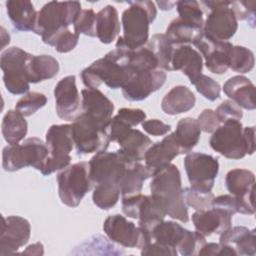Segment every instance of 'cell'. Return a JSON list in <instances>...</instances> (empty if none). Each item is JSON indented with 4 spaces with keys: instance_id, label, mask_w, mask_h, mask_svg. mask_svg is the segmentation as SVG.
Masks as SVG:
<instances>
[{
    "instance_id": "cell-1",
    "label": "cell",
    "mask_w": 256,
    "mask_h": 256,
    "mask_svg": "<svg viewBox=\"0 0 256 256\" xmlns=\"http://www.w3.org/2000/svg\"><path fill=\"white\" fill-rule=\"evenodd\" d=\"M136 70L128 64L125 44L120 36L114 50L82 70L81 79L89 89H98L102 83L111 89H122L133 79Z\"/></svg>"
},
{
    "instance_id": "cell-2",
    "label": "cell",
    "mask_w": 256,
    "mask_h": 256,
    "mask_svg": "<svg viewBox=\"0 0 256 256\" xmlns=\"http://www.w3.org/2000/svg\"><path fill=\"white\" fill-rule=\"evenodd\" d=\"M150 192L166 215L183 223L189 221L188 208L183 199L181 174L176 165L170 163L152 175Z\"/></svg>"
},
{
    "instance_id": "cell-3",
    "label": "cell",
    "mask_w": 256,
    "mask_h": 256,
    "mask_svg": "<svg viewBox=\"0 0 256 256\" xmlns=\"http://www.w3.org/2000/svg\"><path fill=\"white\" fill-rule=\"evenodd\" d=\"M81 10L78 1H50L37 12L33 32L40 35L45 44L51 46L59 33L74 24Z\"/></svg>"
},
{
    "instance_id": "cell-4",
    "label": "cell",
    "mask_w": 256,
    "mask_h": 256,
    "mask_svg": "<svg viewBox=\"0 0 256 256\" xmlns=\"http://www.w3.org/2000/svg\"><path fill=\"white\" fill-rule=\"evenodd\" d=\"M157 16V8L154 2L133 1L122 13L121 22L125 45L131 49L145 46L149 41V27Z\"/></svg>"
},
{
    "instance_id": "cell-5",
    "label": "cell",
    "mask_w": 256,
    "mask_h": 256,
    "mask_svg": "<svg viewBox=\"0 0 256 256\" xmlns=\"http://www.w3.org/2000/svg\"><path fill=\"white\" fill-rule=\"evenodd\" d=\"M47 156L48 148L46 143L40 138L30 137L21 144L4 147L2 151V167L7 172H15L28 166L41 171Z\"/></svg>"
},
{
    "instance_id": "cell-6",
    "label": "cell",
    "mask_w": 256,
    "mask_h": 256,
    "mask_svg": "<svg viewBox=\"0 0 256 256\" xmlns=\"http://www.w3.org/2000/svg\"><path fill=\"white\" fill-rule=\"evenodd\" d=\"M72 126V137L78 155L106 151L109 146V126L102 125L86 113L79 114Z\"/></svg>"
},
{
    "instance_id": "cell-7",
    "label": "cell",
    "mask_w": 256,
    "mask_h": 256,
    "mask_svg": "<svg viewBox=\"0 0 256 256\" xmlns=\"http://www.w3.org/2000/svg\"><path fill=\"white\" fill-rule=\"evenodd\" d=\"M57 184L61 202L71 208L77 207L93 185L88 162L80 161L62 169L57 175Z\"/></svg>"
},
{
    "instance_id": "cell-8",
    "label": "cell",
    "mask_w": 256,
    "mask_h": 256,
    "mask_svg": "<svg viewBox=\"0 0 256 256\" xmlns=\"http://www.w3.org/2000/svg\"><path fill=\"white\" fill-rule=\"evenodd\" d=\"M45 143L48 148V156L40 171L42 175H50L70 165V152L74 146L71 124L50 126L46 132Z\"/></svg>"
},
{
    "instance_id": "cell-9",
    "label": "cell",
    "mask_w": 256,
    "mask_h": 256,
    "mask_svg": "<svg viewBox=\"0 0 256 256\" xmlns=\"http://www.w3.org/2000/svg\"><path fill=\"white\" fill-rule=\"evenodd\" d=\"M30 53L13 46L4 50L0 57L3 82L8 92L14 95L26 94L30 88L27 77L26 63Z\"/></svg>"
},
{
    "instance_id": "cell-10",
    "label": "cell",
    "mask_w": 256,
    "mask_h": 256,
    "mask_svg": "<svg viewBox=\"0 0 256 256\" xmlns=\"http://www.w3.org/2000/svg\"><path fill=\"white\" fill-rule=\"evenodd\" d=\"M210 13L203 24V34L220 41L231 39L237 29L238 20L231 7V1H202Z\"/></svg>"
},
{
    "instance_id": "cell-11",
    "label": "cell",
    "mask_w": 256,
    "mask_h": 256,
    "mask_svg": "<svg viewBox=\"0 0 256 256\" xmlns=\"http://www.w3.org/2000/svg\"><path fill=\"white\" fill-rule=\"evenodd\" d=\"M211 148L220 155L233 160L243 158L247 154V146L240 120H227L212 133Z\"/></svg>"
},
{
    "instance_id": "cell-12",
    "label": "cell",
    "mask_w": 256,
    "mask_h": 256,
    "mask_svg": "<svg viewBox=\"0 0 256 256\" xmlns=\"http://www.w3.org/2000/svg\"><path fill=\"white\" fill-rule=\"evenodd\" d=\"M103 230L109 240L123 247L141 249L151 242L148 231L136 226L120 214L108 216L103 223Z\"/></svg>"
},
{
    "instance_id": "cell-13",
    "label": "cell",
    "mask_w": 256,
    "mask_h": 256,
    "mask_svg": "<svg viewBox=\"0 0 256 256\" xmlns=\"http://www.w3.org/2000/svg\"><path fill=\"white\" fill-rule=\"evenodd\" d=\"M184 168L190 187L212 191L219 172L218 159L201 152H190L184 158Z\"/></svg>"
},
{
    "instance_id": "cell-14",
    "label": "cell",
    "mask_w": 256,
    "mask_h": 256,
    "mask_svg": "<svg viewBox=\"0 0 256 256\" xmlns=\"http://www.w3.org/2000/svg\"><path fill=\"white\" fill-rule=\"evenodd\" d=\"M135 162L125 159L118 151H102L95 155L88 162L89 175L93 184L112 182L118 184L126 168Z\"/></svg>"
},
{
    "instance_id": "cell-15",
    "label": "cell",
    "mask_w": 256,
    "mask_h": 256,
    "mask_svg": "<svg viewBox=\"0 0 256 256\" xmlns=\"http://www.w3.org/2000/svg\"><path fill=\"white\" fill-rule=\"evenodd\" d=\"M225 184L229 193L235 196L239 202V213L253 215L255 213L254 173L248 169H232L226 174Z\"/></svg>"
},
{
    "instance_id": "cell-16",
    "label": "cell",
    "mask_w": 256,
    "mask_h": 256,
    "mask_svg": "<svg viewBox=\"0 0 256 256\" xmlns=\"http://www.w3.org/2000/svg\"><path fill=\"white\" fill-rule=\"evenodd\" d=\"M204 58L206 68L214 74H224L229 69V56L233 46L229 41H220L202 33L193 44Z\"/></svg>"
},
{
    "instance_id": "cell-17",
    "label": "cell",
    "mask_w": 256,
    "mask_h": 256,
    "mask_svg": "<svg viewBox=\"0 0 256 256\" xmlns=\"http://www.w3.org/2000/svg\"><path fill=\"white\" fill-rule=\"evenodd\" d=\"M0 235V255L14 254L19 248L27 244L31 235L30 223L21 216L2 217Z\"/></svg>"
},
{
    "instance_id": "cell-18",
    "label": "cell",
    "mask_w": 256,
    "mask_h": 256,
    "mask_svg": "<svg viewBox=\"0 0 256 256\" xmlns=\"http://www.w3.org/2000/svg\"><path fill=\"white\" fill-rule=\"evenodd\" d=\"M166 78V73L161 69L136 70L133 79L122 88V95L128 101H142L160 89Z\"/></svg>"
},
{
    "instance_id": "cell-19",
    "label": "cell",
    "mask_w": 256,
    "mask_h": 256,
    "mask_svg": "<svg viewBox=\"0 0 256 256\" xmlns=\"http://www.w3.org/2000/svg\"><path fill=\"white\" fill-rule=\"evenodd\" d=\"M54 98L58 117L66 121H74L79 115L81 104L74 75H68L58 81L54 87Z\"/></svg>"
},
{
    "instance_id": "cell-20",
    "label": "cell",
    "mask_w": 256,
    "mask_h": 256,
    "mask_svg": "<svg viewBox=\"0 0 256 256\" xmlns=\"http://www.w3.org/2000/svg\"><path fill=\"white\" fill-rule=\"evenodd\" d=\"M180 154V148L174 132L165 136L161 141L152 144L144 155L145 166L153 175L155 172L170 164Z\"/></svg>"
},
{
    "instance_id": "cell-21",
    "label": "cell",
    "mask_w": 256,
    "mask_h": 256,
    "mask_svg": "<svg viewBox=\"0 0 256 256\" xmlns=\"http://www.w3.org/2000/svg\"><path fill=\"white\" fill-rule=\"evenodd\" d=\"M192 222L196 231L205 237L212 234L220 235L232 226V215L224 210L211 207L193 213Z\"/></svg>"
},
{
    "instance_id": "cell-22",
    "label": "cell",
    "mask_w": 256,
    "mask_h": 256,
    "mask_svg": "<svg viewBox=\"0 0 256 256\" xmlns=\"http://www.w3.org/2000/svg\"><path fill=\"white\" fill-rule=\"evenodd\" d=\"M81 96L84 113L102 125L109 126L114 112L113 102L99 89H83Z\"/></svg>"
},
{
    "instance_id": "cell-23",
    "label": "cell",
    "mask_w": 256,
    "mask_h": 256,
    "mask_svg": "<svg viewBox=\"0 0 256 256\" xmlns=\"http://www.w3.org/2000/svg\"><path fill=\"white\" fill-rule=\"evenodd\" d=\"M202 68L203 58L195 48L191 45L175 46L171 59V71L180 70L193 84L202 74Z\"/></svg>"
},
{
    "instance_id": "cell-24",
    "label": "cell",
    "mask_w": 256,
    "mask_h": 256,
    "mask_svg": "<svg viewBox=\"0 0 256 256\" xmlns=\"http://www.w3.org/2000/svg\"><path fill=\"white\" fill-rule=\"evenodd\" d=\"M119 145L117 150L130 162H141L147 149L152 145V140L138 129L130 128L123 132L116 140Z\"/></svg>"
},
{
    "instance_id": "cell-25",
    "label": "cell",
    "mask_w": 256,
    "mask_h": 256,
    "mask_svg": "<svg viewBox=\"0 0 256 256\" xmlns=\"http://www.w3.org/2000/svg\"><path fill=\"white\" fill-rule=\"evenodd\" d=\"M223 91L240 108L254 110L255 103V86L243 75H236L229 78L223 85Z\"/></svg>"
},
{
    "instance_id": "cell-26",
    "label": "cell",
    "mask_w": 256,
    "mask_h": 256,
    "mask_svg": "<svg viewBox=\"0 0 256 256\" xmlns=\"http://www.w3.org/2000/svg\"><path fill=\"white\" fill-rule=\"evenodd\" d=\"M219 243L232 246L237 255L255 256L256 254V233L255 230L245 226L230 227L220 234Z\"/></svg>"
},
{
    "instance_id": "cell-27",
    "label": "cell",
    "mask_w": 256,
    "mask_h": 256,
    "mask_svg": "<svg viewBox=\"0 0 256 256\" xmlns=\"http://www.w3.org/2000/svg\"><path fill=\"white\" fill-rule=\"evenodd\" d=\"M7 15L17 31L34 30L37 12L29 0H8L5 3Z\"/></svg>"
},
{
    "instance_id": "cell-28",
    "label": "cell",
    "mask_w": 256,
    "mask_h": 256,
    "mask_svg": "<svg viewBox=\"0 0 256 256\" xmlns=\"http://www.w3.org/2000/svg\"><path fill=\"white\" fill-rule=\"evenodd\" d=\"M195 102L194 93L188 87L178 85L165 94L161 101V109L168 115H178L191 110Z\"/></svg>"
},
{
    "instance_id": "cell-29",
    "label": "cell",
    "mask_w": 256,
    "mask_h": 256,
    "mask_svg": "<svg viewBox=\"0 0 256 256\" xmlns=\"http://www.w3.org/2000/svg\"><path fill=\"white\" fill-rule=\"evenodd\" d=\"M59 69V62L51 55L30 54L26 63V72L30 83L52 79L58 74Z\"/></svg>"
},
{
    "instance_id": "cell-30",
    "label": "cell",
    "mask_w": 256,
    "mask_h": 256,
    "mask_svg": "<svg viewBox=\"0 0 256 256\" xmlns=\"http://www.w3.org/2000/svg\"><path fill=\"white\" fill-rule=\"evenodd\" d=\"M120 20L117 9L106 5L96 13V37L103 44L112 43L120 33Z\"/></svg>"
},
{
    "instance_id": "cell-31",
    "label": "cell",
    "mask_w": 256,
    "mask_h": 256,
    "mask_svg": "<svg viewBox=\"0 0 256 256\" xmlns=\"http://www.w3.org/2000/svg\"><path fill=\"white\" fill-rule=\"evenodd\" d=\"M202 33L201 27L178 17L170 22L165 35L174 46H179L194 44Z\"/></svg>"
},
{
    "instance_id": "cell-32",
    "label": "cell",
    "mask_w": 256,
    "mask_h": 256,
    "mask_svg": "<svg viewBox=\"0 0 256 256\" xmlns=\"http://www.w3.org/2000/svg\"><path fill=\"white\" fill-rule=\"evenodd\" d=\"M149 177H152L151 172L141 162H135L129 165L118 182L122 197L140 193L144 181Z\"/></svg>"
},
{
    "instance_id": "cell-33",
    "label": "cell",
    "mask_w": 256,
    "mask_h": 256,
    "mask_svg": "<svg viewBox=\"0 0 256 256\" xmlns=\"http://www.w3.org/2000/svg\"><path fill=\"white\" fill-rule=\"evenodd\" d=\"M174 134L180 148V154H188L198 144L201 129L197 119L186 117L178 121Z\"/></svg>"
},
{
    "instance_id": "cell-34",
    "label": "cell",
    "mask_w": 256,
    "mask_h": 256,
    "mask_svg": "<svg viewBox=\"0 0 256 256\" xmlns=\"http://www.w3.org/2000/svg\"><path fill=\"white\" fill-rule=\"evenodd\" d=\"M187 230L188 229H185L177 222L163 220L151 230V241L177 250L178 246L184 239Z\"/></svg>"
},
{
    "instance_id": "cell-35",
    "label": "cell",
    "mask_w": 256,
    "mask_h": 256,
    "mask_svg": "<svg viewBox=\"0 0 256 256\" xmlns=\"http://www.w3.org/2000/svg\"><path fill=\"white\" fill-rule=\"evenodd\" d=\"M1 131L5 141L9 145L18 144L25 138L28 131L25 116L17 110H8L3 117Z\"/></svg>"
},
{
    "instance_id": "cell-36",
    "label": "cell",
    "mask_w": 256,
    "mask_h": 256,
    "mask_svg": "<svg viewBox=\"0 0 256 256\" xmlns=\"http://www.w3.org/2000/svg\"><path fill=\"white\" fill-rule=\"evenodd\" d=\"M158 61V68L171 71V59L175 46L171 43L165 33L154 34L146 44Z\"/></svg>"
},
{
    "instance_id": "cell-37",
    "label": "cell",
    "mask_w": 256,
    "mask_h": 256,
    "mask_svg": "<svg viewBox=\"0 0 256 256\" xmlns=\"http://www.w3.org/2000/svg\"><path fill=\"white\" fill-rule=\"evenodd\" d=\"M120 194L118 184L102 182L95 185L92 193V200L98 208L102 210H109L116 205Z\"/></svg>"
},
{
    "instance_id": "cell-38",
    "label": "cell",
    "mask_w": 256,
    "mask_h": 256,
    "mask_svg": "<svg viewBox=\"0 0 256 256\" xmlns=\"http://www.w3.org/2000/svg\"><path fill=\"white\" fill-rule=\"evenodd\" d=\"M255 57L254 53L240 45H233L229 56V68L233 71L244 74L250 72L254 68Z\"/></svg>"
},
{
    "instance_id": "cell-39",
    "label": "cell",
    "mask_w": 256,
    "mask_h": 256,
    "mask_svg": "<svg viewBox=\"0 0 256 256\" xmlns=\"http://www.w3.org/2000/svg\"><path fill=\"white\" fill-rule=\"evenodd\" d=\"M214 197L215 196L212 191L199 190L192 187H186L183 189V199L186 206L192 207L196 211L211 208Z\"/></svg>"
},
{
    "instance_id": "cell-40",
    "label": "cell",
    "mask_w": 256,
    "mask_h": 256,
    "mask_svg": "<svg viewBox=\"0 0 256 256\" xmlns=\"http://www.w3.org/2000/svg\"><path fill=\"white\" fill-rule=\"evenodd\" d=\"M47 103V97L40 92H28L24 94L16 103L15 110L19 111L23 116H31Z\"/></svg>"
},
{
    "instance_id": "cell-41",
    "label": "cell",
    "mask_w": 256,
    "mask_h": 256,
    "mask_svg": "<svg viewBox=\"0 0 256 256\" xmlns=\"http://www.w3.org/2000/svg\"><path fill=\"white\" fill-rule=\"evenodd\" d=\"M176 8L179 14V17L189 21L203 29L204 18L203 11L200 8V5L197 1L194 0H184L176 2Z\"/></svg>"
},
{
    "instance_id": "cell-42",
    "label": "cell",
    "mask_w": 256,
    "mask_h": 256,
    "mask_svg": "<svg viewBox=\"0 0 256 256\" xmlns=\"http://www.w3.org/2000/svg\"><path fill=\"white\" fill-rule=\"evenodd\" d=\"M74 32L96 37V13L93 9H82L73 24Z\"/></svg>"
},
{
    "instance_id": "cell-43",
    "label": "cell",
    "mask_w": 256,
    "mask_h": 256,
    "mask_svg": "<svg viewBox=\"0 0 256 256\" xmlns=\"http://www.w3.org/2000/svg\"><path fill=\"white\" fill-rule=\"evenodd\" d=\"M206 243L205 236L198 231L187 230V233L177 248V251L182 256H193L198 255V252L202 246Z\"/></svg>"
},
{
    "instance_id": "cell-44",
    "label": "cell",
    "mask_w": 256,
    "mask_h": 256,
    "mask_svg": "<svg viewBox=\"0 0 256 256\" xmlns=\"http://www.w3.org/2000/svg\"><path fill=\"white\" fill-rule=\"evenodd\" d=\"M198 93L209 101H215L220 97L221 87L220 84L213 78L201 74L193 83Z\"/></svg>"
},
{
    "instance_id": "cell-45",
    "label": "cell",
    "mask_w": 256,
    "mask_h": 256,
    "mask_svg": "<svg viewBox=\"0 0 256 256\" xmlns=\"http://www.w3.org/2000/svg\"><path fill=\"white\" fill-rule=\"evenodd\" d=\"M79 34L69 29L59 33L52 42L54 49L59 53H68L72 51L78 44Z\"/></svg>"
},
{
    "instance_id": "cell-46",
    "label": "cell",
    "mask_w": 256,
    "mask_h": 256,
    "mask_svg": "<svg viewBox=\"0 0 256 256\" xmlns=\"http://www.w3.org/2000/svg\"><path fill=\"white\" fill-rule=\"evenodd\" d=\"M255 6L254 1H231L237 20H246L252 28L255 27Z\"/></svg>"
},
{
    "instance_id": "cell-47",
    "label": "cell",
    "mask_w": 256,
    "mask_h": 256,
    "mask_svg": "<svg viewBox=\"0 0 256 256\" xmlns=\"http://www.w3.org/2000/svg\"><path fill=\"white\" fill-rule=\"evenodd\" d=\"M215 113L221 123L227 120H241L243 117L242 109L232 100H224L215 110Z\"/></svg>"
},
{
    "instance_id": "cell-48",
    "label": "cell",
    "mask_w": 256,
    "mask_h": 256,
    "mask_svg": "<svg viewBox=\"0 0 256 256\" xmlns=\"http://www.w3.org/2000/svg\"><path fill=\"white\" fill-rule=\"evenodd\" d=\"M114 118L130 127H134L141 124L146 119V113L139 108H121Z\"/></svg>"
},
{
    "instance_id": "cell-49",
    "label": "cell",
    "mask_w": 256,
    "mask_h": 256,
    "mask_svg": "<svg viewBox=\"0 0 256 256\" xmlns=\"http://www.w3.org/2000/svg\"><path fill=\"white\" fill-rule=\"evenodd\" d=\"M146 195L141 193L122 197V212L129 218L138 219L140 207Z\"/></svg>"
},
{
    "instance_id": "cell-50",
    "label": "cell",
    "mask_w": 256,
    "mask_h": 256,
    "mask_svg": "<svg viewBox=\"0 0 256 256\" xmlns=\"http://www.w3.org/2000/svg\"><path fill=\"white\" fill-rule=\"evenodd\" d=\"M212 207L224 210L232 216L236 213H239L240 211L237 198L231 194H224L214 197L212 201Z\"/></svg>"
},
{
    "instance_id": "cell-51",
    "label": "cell",
    "mask_w": 256,
    "mask_h": 256,
    "mask_svg": "<svg viewBox=\"0 0 256 256\" xmlns=\"http://www.w3.org/2000/svg\"><path fill=\"white\" fill-rule=\"evenodd\" d=\"M197 121L201 131L206 133H213L221 125L215 111L212 109H204L198 116Z\"/></svg>"
},
{
    "instance_id": "cell-52",
    "label": "cell",
    "mask_w": 256,
    "mask_h": 256,
    "mask_svg": "<svg viewBox=\"0 0 256 256\" xmlns=\"http://www.w3.org/2000/svg\"><path fill=\"white\" fill-rule=\"evenodd\" d=\"M198 255H232V256H238L236 250L227 244H221V243H205L200 251L198 252Z\"/></svg>"
},
{
    "instance_id": "cell-53",
    "label": "cell",
    "mask_w": 256,
    "mask_h": 256,
    "mask_svg": "<svg viewBox=\"0 0 256 256\" xmlns=\"http://www.w3.org/2000/svg\"><path fill=\"white\" fill-rule=\"evenodd\" d=\"M141 126L147 134L152 136H163L171 130V126L169 124H166L159 119L144 120L141 123Z\"/></svg>"
},
{
    "instance_id": "cell-54",
    "label": "cell",
    "mask_w": 256,
    "mask_h": 256,
    "mask_svg": "<svg viewBox=\"0 0 256 256\" xmlns=\"http://www.w3.org/2000/svg\"><path fill=\"white\" fill-rule=\"evenodd\" d=\"M178 251L160 243L151 241L146 246L141 248V255H163V256H177Z\"/></svg>"
},
{
    "instance_id": "cell-55",
    "label": "cell",
    "mask_w": 256,
    "mask_h": 256,
    "mask_svg": "<svg viewBox=\"0 0 256 256\" xmlns=\"http://www.w3.org/2000/svg\"><path fill=\"white\" fill-rule=\"evenodd\" d=\"M243 134L247 146V154L252 155L255 152V127H243Z\"/></svg>"
},
{
    "instance_id": "cell-56",
    "label": "cell",
    "mask_w": 256,
    "mask_h": 256,
    "mask_svg": "<svg viewBox=\"0 0 256 256\" xmlns=\"http://www.w3.org/2000/svg\"><path fill=\"white\" fill-rule=\"evenodd\" d=\"M21 254H26V255H43L44 254V246L41 242H36L34 244L29 245L28 247H26L25 250H23L21 252Z\"/></svg>"
},
{
    "instance_id": "cell-57",
    "label": "cell",
    "mask_w": 256,
    "mask_h": 256,
    "mask_svg": "<svg viewBox=\"0 0 256 256\" xmlns=\"http://www.w3.org/2000/svg\"><path fill=\"white\" fill-rule=\"evenodd\" d=\"M157 5L160 7L161 10H170L173 8L174 5H176V2H170V1H160L157 2Z\"/></svg>"
}]
</instances>
